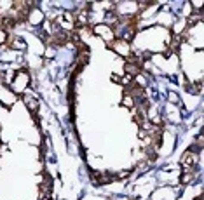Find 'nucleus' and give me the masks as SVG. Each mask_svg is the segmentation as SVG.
Returning <instances> with one entry per match:
<instances>
[{"label": "nucleus", "mask_w": 204, "mask_h": 200, "mask_svg": "<svg viewBox=\"0 0 204 200\" xmlns=\"http://www.w3.org/2000/svg\"><path fill=\"white\" fill-rule=\"evenodd\" d=\"M127 176H129V171H124V172L119 174V177H127Z\"/></svg>", "instance_id": "10"}, {"label": "nucleus", "mask_w": 204, "mask_h": 200, "mask_svg": "<svg viewBox=\"0 0 204 200\" xmlns=\"http://www.w3.org/2000/svg\"><path fill=\"white\" fill-rule=\"evenodd\" d=\"M42 200H49V197H42Z\"/></svg>", "instance_id": "11"}, {"label": "nucleus", "mask_w": 204, "mask_h": 200, "mask_svg": "<svg viewBox=\"0 0 204 200\" xmlns=\"http://www.w3.org/2000/svg\"><path fill=\"white\" fill-rule=\"evenodd\" d=\"M108 49H113V51H117V52L124 54V56H129V54H131V49H129L127 42H124L122 39L112 40V42L108 44Z\"/></svg>", "instance_id": "1"}, {"label": "nucleus", "mask_w": 204, "mask_h": 200, "mask_svg": "<svg viewBox=\"0 0 204 200\" xmlns=\"http://www.w3.org/2000/svg\"><path fill=\"white\" fill-rule=\"evenodd\" d=\"M195 157H197V153H194L190 150H187L183 155H181V165H185V167H192L194 164H195Z\"/></svg>", "instance_id": "2"}, {"label": "nucleus", "mask_w": 204, "mask_h": 200, "mask_svg": "<svg viewBox=\"0 0 204 200\" xmlns=\"http://www.w3.org/2000/svg\"><path fill=\"white\" fill-rule=\"evenodd\" d=\"M9 45H11V47H14V49H23V47H25V42L19 39V37H11V40H9Z\"/></svg>", "instance_id": "4"}, {"label": "nucleus", "mask_w": 204, "mask_h": 200, "mask_svg": "<svg viewBox=\"0 0 204 200\" xmlns=\"http://www.w3.org/2000/svg\"><path fill=\"white\" fill-rule=\"evenodd\" d=\"M26 106H28V110H30L31 113H35V111L39 110V103H37L35 99H26Z\"/></svg>", "instance_id": "5"}, {"label": "nucleus", "mask_w": 204, "mask_h": 200, "mask_svg": "<svg viewBox=\"0 0 204 200\" xmlns=\"http://www.w3.org/2000/svg\"><path fill=\"white\" fill-rule=\"evenodd\" d=\"M26 19L30 21V23H31V25H40L42 21H44V16H42L40 11H37V9H31V11H30V14H28Z\"/></svg>", "instance_id": "3"}, {"label": "nucleus", "mask_w": 204, "mask_h": 200, "mask_svg": "<svg viewBox=\"0 0 204 200\" xmlns=\"http://www.w3.org/2000/svg\"><path fill=\"white\" fill-rule=\"evenodd\" d=\"M148 5H150L148 2H140V11H145V9H147Z\"/></svg>", "instance_id": "8"}, {"label": "nucleus", "mask_w": 204, "mask_h": 200, "mask_svg": "<svg viewBox=\"0 0 204 200\" xmlns=\"http://www.w3.org/2000/svg\"><path fill=\"white\" fill-rule=\"evenodd\" d=\"M9 39V37H7V33H5V30H0V44H4V42H5V40Z\"/></svg>", "instance_id": "7"}, {"label": "nucleus", "mask_w": 204, "mask_h": 200, "mask_svg": "<svg viewBox=\"0 0 204 200\" xmlns=\"http://www.w3.org/2000/svg\"><path fill=\"white\" fill-rule=\"evenodd\" d=\"M122 105H124L126 108H133V106H135V99H133L131 96L124 94V101H122Z\"/></svg>", "instance_id": "6"}, {"label": "nucleus", "mask_w": 204, "mask_h": 200, "mask_svg": "<svg viewBox=\"0 0 204 200\" xmlns=\"http://www.w3.org/2000/svg\"><path fill=\"white\" fill-rule=\"evenodd\" d=\"M169 99H171V101H178V103H180V99H178V96L175 92H171L169 94Z\"/></svg>", "instance_id": "9"}]
</instances>
